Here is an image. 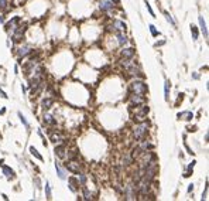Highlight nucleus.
I'll return each instance as SVG.
<instances>
[{
	"label": "nucleus",
	"instance_id": "0eeeda50",
	"mask_svg": "<svg viewBox=\"0 0 209 201\" xmlns=\"http://www.w3.org/2000/svg\"><path fill=\"white\" fill-rule=\"evenodd\" d=\"M113 27H115V31L116 33H124L126 31V23H123L120 20H115L113 21Z\"/></svg>",
	"mask_w": 209,
	"mask_h": 201
},
{
	"label": "nucleus",
	"instance_id": "c9c22d12",
	"mask_svg": "<svg viewBox=\"0 0 209 201\" xmlns=\"http://www.w3.org/2000/svg\"><path fill=\"white\" fill-rule=\"evenodd\" d=\"M110 1H112L113 4H119V3H120V0H110Z\"/></svg>",
	"mask_w": 209,
	"mask_h": 201
},
{
	"label": "nucleus",
	"instance_id": "5701e85b",
	"mask_svg": "<svg viewBox=\"0 0 209 201\" xmlns=\"http://www.w3.org/2000/svg\"><path fill=\"white\" fill-rule=\"evenodd\" d=\"M170 86H171V85H170V81L167 79L165 84H164V94H165V95H164V99L165 100L170 99Z\"/></svg>",
	"mask_w": 209,
	"mask_h": 201
},
{
	"label": "nucleus",
	"instance_id": "7ed1b4c3",
	"mask_svg": "<svg viewBox=\"0 0 209 201\" xmlns=\"http://www.w3.org/2000/svg\"><path fill=\"white\" fill-rule=\"evenodd\" d=\"M147 128H148V123L144 120V122H140L139 125L134 128V137L137 139V140H141L143 137H144V134L147 132Z\"/></svg>",
	"mask_w": 209,
	"mask_h": 201
},
{
	"label": "nucleus",
	"instance_id": "72a5a7b5",
	"mask_svg": "<svg viewBox=\"0 0 209 201\" xmlns=\"http://www.w3.org/2000/svg\"><path fill=\"white\" fill-rule=\"evenodd\" d=\"M0 96H1V98H4V99H7V98H9V96L4 94V91H3L1 88H0Z\"/></svg>",
	"mask_w": 209,
	"mask_h": 201
},
{
	"label": "nucleus",
	"instance_id": "f03ea898",
	"mask_svg": "<svg viewBox=\"0 0 209 201\" xmlns=\"http://www.w3.org/2000/svg\"><path fill=\"white\" fill-rule=\"evenodd\" d=\"M130 92H131V94L144 95V94L147 92V85L144 84L141 79H136V81L130 82Z\"/></svg>",
	"mask_w": 209,
	"mask_h": 201
},
{
	"label": "nucleus",
	"instance_id": "7c9ffc66",
	"mask_svg": "<svg viewBox=\"0 0 209 201\" xmlns=\"http://www.w3.org/2000/svg\"><path fill=\"white\" fill-rule=\"evenodd\" d=\"M84 198L85 200H92V194L89 193V190H86V188H84Z\"/></svg>",
	"mask_w": 209,
	"mask_h": 201
},
{
	"label": "nucleus",
	"instance_id": "e433bc0d",
	"mask_svg": "<svg viewBox=\"0 0 209 201\" xmlns=\"http://www.w3.org/2000/svg\"><path fill=\"white\" fill-rule=\"evenodd\" d=\"M192 190H193V184H191L189 187H188V191H192Z\"/></svg>",
	"mask_w": 209,
	"mask_h": 201
},
{
	"label": "nucleus",
	"instance_id": "6e6552de",
	"mask_svg": "<svg viewBox=\"0 0 209 201\" xmlns=\"http://www.w3.org/2000/svg\"><path fill=\"white\" fill-rule=\"evenodd\" d=\"M136 198V191H134V185L129 184L126 187V200H134Z\"/></svg>",
	"mask_w": 209,
	"mask_h": 201
},
{
	"label": "nucleus",
	"instance_id": "f8f14e48",
	"mask_svg": "<svg viewBox=\"0 0 209 201\" xmlns=\"http://www.w3.org/2000/svg\"><path fill=\"white\" fill-rule=\"evenodd\" d=\"M134 48H124V50H122V57L126 60V58H133L134 57Z\"/></svg>",
	"mask_w": 209,
	"mask_h": 201
},
{
	"label": "nucleus",
	"instance_id": "412c9836",
	"mask_svg": "<svg viewBox=\"0 0 209 201\" xmlns=\"http://www.w3.org/2000/svg\"><path fill=\"white\" fill-rule=\"evenodd\" d=\"M31 52V48L28 47V45H24V47H21L20 50H18V57H26L27 54H30Z\"/></svg>",
	"mask_w": 209,
	"mask_h": 201
},
{
	"label": "nucleus",
	"instance_id": "dca6fc26",
	"mask_svg": "<svg viewBox=\"0 0 209 201\" xmlns=\"http://www.w3.org/2000/svg\"><path fill=\"white\" fill-rule=\"evenodd\" d=\"M54 151H55L57 157H59V159H65V146H57Z\"/></svg>",
	"mask_w": 209,
	"mask_h": 201
},
{
	"label": "nucleus",
	"instance_id": "aec40b11",
	"mask_svg": "<svg viewBox=\"0 0 209 201\" xmlns=\"http://www.w3.org/2000/svg\"><path fill=\"white\" fill-rule=\"evenodd\" d=\"M52 103H54V100H52L51 98H45V99L41 100V106H42V109H50Z\"/></svg>",
	"mask_w": 209,
	"mask_h": 201
},
{
	"label": "nucleus",
	"instance_id": "20e7f679",
	"mask_svg": "<svg viewBox=\"0 0 209 201\" xmlns=\"http://www.w3.org/2000/svg\"><path fill=\"white\" fill-rule=\"evenodd\" d=\"M130 103L131 106H140V105H144L146 103V98L144 95H140V94H131L130 95Z\"/></svg>",
	"mask_w": 209,
	"mask_h": 201
},
{
	"label": "nucleus",
	"instance_id": "f704fd0d",
	"mask_svg": "<svg viewBox=\"0 0 209 201\" xmlns=\"http://www.w3.org/2000/svg\"><path fill=\"white\" fill-rule=\"evenodd\" d=\"M6 3H7V0H0V9H3L6 6Z\"/></svg>",
	"mask_w": 209,
	"mask_h": 201
},
{
	"label": "nucleus",
	"instance_id": "c85d7f7f",
	"mask_svg": "<svg viewBox=\"0 0 209 201\" xmlns=\"http://www.w3.org/2000/svg\"><path fill=\"white\" fill-rule=\"evenodd\" d=\"M18 117H20L21 123H23V125H24L26 128H28V126H30V125H28V122H27V119H26V117L23 116V113H20V112H18Z\"/></svg>",
	"mask_w": 209,
	"mask_h": 201
},
{
	"label": "nucleus",
	"instance_id": "9b49d317",
	"mask_svg": "<svg viewBox=\"0 0 209 201\" xmlns=\"http://www.w3.org/2000/svg\"><path fill=\"white\" fill-rule=\"evenodd\" d=\"M198 21H199V27H201V31L204 33V37H205V38H208V29H206V23H205L204 17L199 16Z\"/></svg>",
	"mask_w": 209,
	"mask_h": 201
},
{
	"label": "nucleus",
	"instance_id": "6ab92c4d",
	"mask_svg": "<svg viewBox=\"0 0 209 201\" xmlns=\"http://www.w3.org/2000/svg\"><path fill=\"white\" fill-rule=\"evenodd\" d=\"M117 34V41H119V44H120V45H124V44H127V41H129V40H127V35H126V34L124 33H116Z\"/></svg>",
	"mask_w": 209,
	"mask_h": 201
},
{
	"label": "nucleus",
	"instance_id": "ddd939ff",
	"mask_svg": "<svg viewBox=\"0 0 209 201\" xmlns=\"http://www.w3.org/2000/svg\"><path fill=\"white\" fill-rule=\"evenodd\" d=\"M1 170H3V174H4L9 180H11V179L14 177V171L9 167V166H3V167H1Z\"/></svg>",
	"mask_w": 209,
	"mask_h": 201
},
{
	"label": "nucleus",
	"instance_id": "4be33fe9",
	"mask_svg": "<svg viewBox=\"0 0 209 201\" xmlns=\"http://www.w3.org/2000/svg\"><path fill=\"white\" fill-rule=\"evenodd\" d=\"M193 117V113L192 112H182V113H178V119H185V120H191Z\"/></svg>",
	"mask_w": 209,
	"mask_h": 201
},
{
	"label": "nucleus",
	"instance_id": "4468645a",
	"mask_svg": "<svg viewBox=\"0 0 209 201\" xmlns=\"http://www.w3.org/2000/svg\"><path fill=\"white\" fill-rule=\"evenodd\" d=\"M42 120H44V123H45V125H50V126L57 125V120H55L51 115H48V113H45V115L42 116Z\"/></svg>",
	"mask_w": 209,
	"mask_h": 201
},
{
	"label": "nucleus",
	"instance_id": "f257e3e1",
	"mask_svg": "<svg viewBox=\"0 0 209 201\" xmlns=\"http://www.w3.org/2000/svg\"><path fill=\"white\" fill-rule=\"evenodd\" d=\"M147 113H148V106H146V105H140V106H136V112L131 115V119L134 120V122H144L146 120V117H147Z\"/></svg>",
	"mask_w": 209,
	"mask_h": 201
},
{
	"label": "nucleus",
	"instance_id": "9d476101",
	"mask_svg": "<svg viewBox=\"0 0 209 201\" xmlns=\"http://www.w3.org/2000/svg\"><path fill=\"white\" fill-rule=\"evenodd\" d=\"M127 71H129V74H130V75H133V77H140V72H141V71H140V68L136 65V62H133L130 67L127 68Z\"/></svg>",
	"mask_w": 209,
	"mask_h": 201
},
{
	"label": "nucleus",
	"instance_id": "393cba45",
	"mask_svg": "<svg viewBox=\"0 0 209 201\" xmlns=\"http://www.w3.org/2000/svg\"><path fill=\"white\" fill-rule=\"evenodd\" d=\"M30 153H31V154L34 156L35 159H38L40 162H42V156H41V154H40V153L37 151V149H35L34 146H31V147H30Z\"/></svg>",
	"mask_w": 209,
	"mask_h": 201
},
{
	"label": "nucleus",
	"instance_id": "2f4dec72",
	"mask_svg": "<svg viewBox=\"0 0 209 201\" xmlns=\"http://www.w3.org/2000/svg\"><path fill=\"white\" fill-rule=\"evenodd\" d=\"M150 31H151V35H153V37H157V35L160 34L156 30V26H153V24H150Z\"/></svg>",
	"mask_w": 209,
	"mask_h": 201
},
{
	"label": "nucleus",
	"instance_id": "c756f323",
	"mask_svg": "<svg viewBox=\"0 0 209 201\" xmlns=\"http://www.w3.org/2000/svg\"><path fill=\"white\" fill-rule=\"evenodd\" d=\"M144 3H146V7H147V10H148V13H150V16L156 17V14H154V12H153V9H151V6H150V3H148L147 0H144Z\"/></svg>",
	"mask_w": 209,
	"mask_h": 201
},
{
	"label": "nucleus",
	"instance_id": "4c0bfd02",
	"mask_svg": "<svg viewBox=\"0 0 209 201\" xmlns=\"http://www.w3.org/2000/svg\"><path fill=\"white\" fill-rule=\"evenodd\" d=\"M156 1H158V0H156Z\"/></svg>",
	"mask_w": 209,
	"mask_h": 201
},
{
	"label": "nucleus",
	"instance_id": "39448f33",
	"mask_svg": "<svg viewBox=\"0 0 209 201\" xmlns=\"http://www.w3.org/2000/svg\"><path fill=\"white\" fill-rule=\"evenodd\" d=\"M65 167H67V170H68V171L73 173V174L81 173V164H79V162L71 160V162H68V163H65Z\"/></svg>",
	"mask_w": 209,
	"mask_h": 201
},
{
	"label": "nucleus",
	"instance_id": "a211bd4d",
	"mask_svg": "<svg viewBox=\"0 0 209 201\" xmlns=\"http://www.w3.org/2000/svg\"><path fill=\"white\" fill-rule=\"evenodd\" d=\"M17 23H20V17H14V18H11V20L6 24V30L9 31L10 29H14V26H16Z\"/></svg>",
	"mask_w": 209,
	"mask_h": 201
},
{
	"label": "nucleus",
	"instance_id": "2eb2a0df",
	"mask_svg": "<svg viewBox=\"0 0 209 201\" xmlns=\"http://www.w3.org/2000/svg\"><path fill=\"white\" fill-rule=\"evenodd\" d=\"M65 140V136L61 133H52L51 134V142L54 143H61V142H64Z\"/></svg>",
	"mask_w": 209,
	"mask_h": 201
},
{
	"label": "nucleus",
	"instance_id": "a878e982",
	"mask_svg": "<svg viewBox=\"0 0 209 201\" xmlns=\"http://www.w3.org/2000/svg\"><path fill=\"white\" fill-rule=\"evenodd\" d=\"M164 16H165V20H167V21H168V23H170V24H171L173 27H175V21L173 20V17H171V14H170L168 12H164Z\"/></svg>",
	"mask_w": 209,
	"mask_h": 201
},
{
	"label": "nucleus",
	"instance_id": "1a4fd4ad",
	"mask_svg": "<svg viewBox=\"0 0 209 201\" xmlns=\"http://www.w3.org/2000/svg\"><path fill=\"white\" fill-rule=\"evenodd\" d=\"M99 7L103 10V12H109V10H113L115 9V4L110 1V0H102L99 3Z\"/></svg>",
	"mask_w": 209,
	"mask_h": 201
},
{
	"label": "nucleus",
	"instance_id": "b1692460",
	"mask_svg": "<svg viewBox=\"0 0 209 201\" xmlns=\"http://www.w3.org/2000/svg\"><path fill=\"white\" fill-rule=\"evenodd\" d=\"M68 187H69L71 188V191H72V193H76V187H75V184H76V180H75V179H73V177H69V179H68Z\"/></svg>",
	"mask_w": 209,
	"mask_h": 201
},
{
	"label": "nucleus",
	"instance_id": "f3484780",
	"mask_svg": "<svg viewBox=\"0 0 209 201\" xmlns=\"http://www.w3.org/2000/svg\"><path fill=\"white\" fill-rule=\"evenodd\" d=\"M55 170H57V174H58V177H59L61 180H65V179H67L65 171H64V168L59 166V163H55Z\"/></svg>",
	"mask_w": 209,
	"mask_h": 201
},
{
	"label": "nucleus",
	"instance_id": "cd10ccee",
	"mask_svg": "<svg viewBox=\"0 0 209 201\" xmlns=\"http://www.w3.org/2000/svg\"><path fill=\"white\" fill-rule=\"evenodd\" d=\"M191 33H192V38H193V40H196V38H198V29H196V27H195V26H191Z\"/></svg>",
	"mask_w": 209,
	"mask_h": 201
},
{
	"label": "nucleus",
	"instance_id": "423d86ee",
	"mask_svg": "<svg viewBox=\"0 0 209 201\" xmlns=\"http://www.w3.org/2000/svg\"><path fill=\"white\" fill-rule=\"evenodd\" d=\"M26 31V27L24 26H18V27H14L13 29V41H20L23 38V34Z\"/></svg>",
	"mask_w": 209,
	"mask_h": 201
},
{
	"label": "nucleus",
	"instance_id": "bb28decb",
	"mask_svg": "<svg viewBox=\"0 0 209 201\" xmlns=\"http://www.w3.org/2000/svg\"><path fill=\"white\" fill-rule=\"evenodd\" d=\"M45 197L48 200L51 198V187H50V183H45Z\"/></svg>",
	"mask_w": 209,
	"mask_h": 201
},
{
	"label": "nucleus",
	"instance_id": "473e14b6",
	"mask_svg": "<svg viewBox=\"0 0 209 201\" xmlns=\"http://www.w3.org/2000/svg\"><path fill=\"white\" fill-rule=\"evenodd\" d=\"M79 174V179H78V181H81V184L85 185V183H86V177L84 176V174H81V173H78Z\"/></svg>",
	"mask_w": 209,
	"mask_h": 201
}]
</instances>
